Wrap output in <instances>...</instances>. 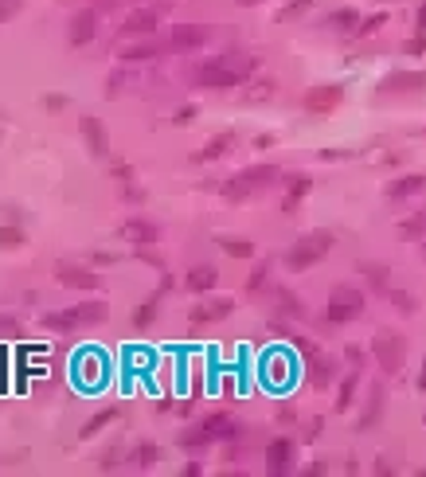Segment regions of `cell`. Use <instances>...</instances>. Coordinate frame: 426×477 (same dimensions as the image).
Segmentation results:
<instances>
[{
  "instance_id": "obj_15",
  "label": "cell",
  "mask_w": 426,
  "mask_h": 477,
  "mask_svg": "<svg viewBox=\"0 0 426 477\" xmlns=\"http://www.w3.org/2000/svg\"><path fill=\"white\" fill-rule=\"evenodd\" d=\"M309 188H313V176H309V172H293L290 184H286V200H281V211H286V215H293V211H297V204L309 196Z\"/></svg>"
},
{
  "instance_id": "obj_37",
  "label": "cell",
  "mask_w": 426,
  "mask_h": 477,
  "mask_svg": "<svg viewBox=\"0 0 426 477\" xmlns=\"http://www.w3.org/2000/svg\"><path fill=\"white\" fill-rule=\"evenodd\" d=\"M266 274H270V266H266V262H258V266L251 270V278H246V290H251V294H258V290L266 286Z\"/></svg>"
},
{
  "instance_id": "obj_1",
  "label": "cell",
  "mask_w": 426,
  "mask_h": 477,
  "mask_svg": "<svg viewBox=\"0 0 426 477\" xmlns=\"http://www.w3.org/2000/svg\"><path fill=\"white\" fill-rule=\"evenodd\" d=\"M278 176H281V169L278 165H251V169H243V172H235L231 180L223 184V196L227 200H251L255 192H266L270 184H278Z\"/></svg>"
},
{
  "instance_id": "obj_36",
  "label": "cell",
  "mask_w": 426,
  "mask_h": 477,
  "mask_svg": "<svg viewBox=\"0 0 426 477\" xmlns=\"http://www.w3.org/2000/svg\"><path fill=\"white\" fill-rule=\"evenodd\" d=\"M391 301H395V309H399V313H407V317H411L414 309H418V301H414L407 290H391Z\"/></svg>"
},
{
  "instance_id": "obj_31",
  "label": "cell",
  "mask_w": 426,
  "mask_h": 477,
  "mask_svg": "<svg viewBox=\"0 0 426 477\" xmlns=\"http://www.w3.org/2000/svg\"><path fill=\"white\" fill-rule=\"evenodd\" d=\"M157 51H160L157 43H134V47H125L118 59H122V63H145V59H153Z\"/></svg>"
},
{
  "instance_id": "obj_41",
  "label": "cell",
  "mask_w": 426,
  "mask_h": 477,
  "mask_svg": "<svg viewBox=\"0 0 426 477\" xmlns=\"http://www.w3.org/2000/svg\"><path fill=\"white\" fill-rule=\"evenodd\" d=\"M403 51H407V55H426V32H418L414 39H407V43H403Z\"/></svg>"
},
{
  "instance_id": "obj_21",
  "label": "cell",
  "mask_w": 426,
  "mask_h": 477,
  "mask_svg": "<svg viewBox=\"0 0 426 477\" xmlns=\"http://www.w3.org/2000/svg\"><path fill=\"white\" fill-rule=\"evenodd\" d=\"M215 282H220V270L215 266H192L188 278H184V286H188L192 294H207V290H215Z\"/></svg>"
},
{
  "instance_id": "obj_46",
  "label": "cell",
  "mask_w": 426,
  "mask_h": 477,
  "mask_svg": "<svg viewBox=\"0 0 426 477\" xmlns=\"http://www.w3.org/2000/svg\"><path fill=\"white\" fill-rule=\"evenodd\" d=\"M0 337H20V321L16 317H0Z\"/></svg>"
},
{
  "instance_id": "obj_18",
  "label": "cell",
  "mask_w": 426,
  "mask_h": 477,
  "mask_svg": "<svg viewBox=\"0 0 426 477\" xmlns=\"http://www.w3.org/2000/svg\"><path fill=\"white\" fill-rule=\"evenodd\" d=\"M157 32V12H149V8H141V12H129L122 24V36H153Z\"/></svg>"
},
{
  "instance_id": "obj_12",
  "label": "cell",
  "mask_w": 426,
  "mask_h": 477,
  "mask_svg": "<svg viewBox=\"0 0 426 477\" xmlns=\"http://www.w3.org/2000/svg\"><path fill=\"white\" fill-rule=\"evenodd\" d=\"M118 235H122L125 243H134V246H153L160 239L157 223H149V220H125L122 227H118Z\"/></svg>"
},
{
  "instance_id": "obj_28",
  "label": "cell",
  "mask_w": 426,
  "mask_h": 477,
  "mask_svg": "<svg viewBox=\"0 0 426 477\" xmlns=\"http://www.w3.org/2000/svg\"><path fill=\"white\" fill-rule=\"evenodd\" d=\"M274 301H278V309L286 313V317H305L301 297H297V294H290V290H274Z\"/></svg>"
},
{
  "instance_id": "obj_38",
  "label": "cell",
  "mask_w": 426,
  "mask_h": 477,
  "mask_svg": "<svg viewBox=\"0 0 426 477\" xmlns=\"http://www.w3.org/2000/svg\"><path fill=\"white\" fill-rule=\"evenodd\" d=\"M309 8H313V0H293V4H286V8H281L278 20H297V16H305Z\"/></svg>"
},
{
  "instance_id": "obj_10",
  "label": "cell",
  "mask_w": 426,
  "mask_h": 477,
  "mask_svg": "<svg viewBox=\"0 0 426 477\" xmlns=\"http://www.w3.org/2000/svg\"><path fill=\"white\" fill-rule=\"evenodd\" d=\"M98 32V12L94 8H83V12L71 16V28H67V39H71V47H86Z\"/></svg>"
},
{
  "instance_id": "obj_23",
  "label": "cell",
  "mask_w": 426,
  "mask_h": 477,
  "mask_svg": "<svg viewBox=\"0 0 426 477\" xmlns=\"http://www.w3.org/2000/svg\"><path fill=\"white\" fill-rule=\"evenodd\" d=\"M379 415H383V388H372L368 407H364V415H360V423H356V430H372L379 423Z\"/></svg>"
},
{
  "instance_id": "obj_13",
  "label": "cell",
  "mask_w": 426,
  "mask_h": 477,
  "mask_svg": "<svg viewBox=\"0 0 426 477\" xmlns=\"http://www.w3.org/2000/svg\"><path fill=\"white\" fill-rule=\"evenodd\" d=\"M231 309H235L231 297H211V301H204V306H195L192 313H188V321H192V325H211V321L231 317Z\"/></svg>"
},
{
  "instance_id": "obj_7",
  "label": "cell",
  "mask_w": 426,
  "mask_h": 477,
  "mask_svg": "<svg viewBox=\"0 0 426 477\" xmlns=\"http://www.w3.org/2000/svg\"><path fill=\"white\" fill-rule=\"evenodd\" d=\"M55 282L71 290H86V294L102 290V274H94L90 266H74V262H55Z\"/></svg>"
},
{
  "instance_id": "obj_49",
  "label": "cell",
  "mask_w": 426,
  "mask_h": 477,
  "mask_svg": "<svg viewBox=\"0 0 426 477\" xmlns=\"http://www.w3.org/2000/svg\"><path fill=\"white\" fill-rule=\"evenodd\" d=\"M344 356H348V364H364V352H360V348H356V344H348V348H344Z\"/></svg>"
},
{
  "instance_id": "obj_43",
  "label": "cell",
  "mask_w": 426,
  "mask_h": 477,
  "mask_svg": "<svg viewBox=\"0 0 426 477\" xmlns=\"http://www.w3.org/2000/svg\"><path fill=\"white\" fill-rule=\"evenodd\" d=\"M90 262H94V266H114V262H122V255H114V251H94Z\"/></svg>"
},
{
  "instance_id": "obj_9",
  "label": "cell",
  "mask_w": 426,
  "mask_h": 477,
  "mask_svg": "<svg viewBox=\"0 0 426 477\" xmlns=\"http://www.w3.org/2000/svg\"><path fill=\"white\" fill-rule=\"evenodd\" d=\"M78 134H83L86 149H90L94 157H106V153H110V137H106V129H102V122H98L94 114H83V118H78Z\"/></svg>"
},
{
  "instance_id": "obj_40",
  "label": "cell",
  "mask_w": 426,
  "mask_h": 477,
  "mask_svg": "<svg viewBox=\"0 0 426 477\" xmlns=\"http://www.w3.org/2000/svg\"><path fill=\"white\" fill-rule=\"evenodd\" d=\"M67 106H71V98H67V94H43V110L59 114V110H67Z\"/></svg>"
},
{
  "instance_id": "obj_3",
  "label": "cell",
  "mask_w": 426,
  "mask_h": 477,
  "mask_svg": "<svg viewBox=\"0 0 426 477\" xmlns=\"http://www.w3.org/2000/svg\"><path fill=\"white\" fill-rule=\"evenodd\" d=\"M332 243H337V239H332L329 231H309L305 239H297V243H293V251L286 255V266H290V270H309V266H317V262H321V258L332 251Z\"/></svg>"
},
{
  "instance_id": "obj_34",
  "label": "cell",
  "mask_w": 426,
  "mask_h": 477,
  "mask_svg": "<svg viewBox=\"0 0 426 477\" xmlns=\"http://www.w3.org/2000/svg\"><path fill=\"white\" fill-rule=\"evenodd\" d=\"M383 24H387V16H383V12H376V16H368V20H360L352 36H376V32H379Z\"/></svg>"
},
{
  "instance_id": "obj_19",
  "label": "cell",
  "mask_w": 426,
  "mask_h": 477,
  "mask_svg": "<svg viewBox=\"0 0 426 477\" xmlns=\"http://www.w3.org/2000/svg\"><path fill=\"white\" fill-rule=\"evenodd\" d=\"M204 430L211 434V442H215V438H227V442H231V438H239V434H243V427H239L231 415H223V411H220V415H207L204 418Z\"/></svg>"
},
{
  "instance_id": "obj_47",
  "label": "cell",
  "mask_w": 426,
  "mask_h": 477,
  "mask_svg": "<svg viewBox=\"0 0 426 477\" xmlns=\"http://www.w3.org/2000/svg\"><path fill=\"white\" fill-rule=\"evenodd\" d=\"M16 8H20V0H0V24H4L8 16H16Z\"/></svg>"
},
{
  "instance_id": "obj_50",
  "label": "cell",
  "mask_w": 426,
  "mask_h": 477,
  "mask_svg": "<svg viewBox=\"0 0 426 477\" xmlns=\"http://www.w3.org/2000/svg\"><path fill=\"white\" fill-rule=\"evenodd\" d=\"M270 145H274V134H262V137L255 141V149H270Z\"/></svg>"
},
{
  "instance_id": "obj_32",
  "label": "cell",
  "mask_w": 426,
  "mask_h": 477,
  "mask_svg": "<svg viewBox=\"0 0 426 477\" xmlns=\"http://www.w3.org/2000/svg\"><path fill=\"white\" fill-rule=\"evenodd\" d=\"M0 246H4V251H20V246H24V231H20L16 223H4V227H0Z\"/></svg>"
},
{
  "instance_id": "obj_33",
  "label": "cell",
  "mask_w": 426,
  "mask_h": 477,
  "mask_svg": "<svg viewBox=\"0 0 426 477\" xmlns=\"http://www.w3.org/2000/svg\"><path fill=\"white\" fill-rule=\"evenodd\" d=\"M207 442H211V434L204 430V423H200L195 430H184V434H180V446H184V450H192V446H207Z\"/></svg>"
},
{
  "instance_id": "obj_25",
  "label": "cell",
  "mask_w": 426,
  "mask_h": 477,
  "mask_svg": "<svg viewBox=\"0 0 426 477\" xmlns=\"http://www.w3.org/2000/svg\"><path fill=\"white\" fill-rule=\"evenodd\" d=\"M215 243H220L231 258H251V255H255V243H251L246 235H220Z\"/></svg>"
},
{
  "instance_id": "obj_24",
  "label": "cell",
  "mask_w": 426,
  "mask_h": 477,
  "mask_svg": "<svg viewBox=\"0 0 426 477\" xmlns=\"http://www.w3.org/2000/svg\"><path fill=\"white\" fill-rule=\"evenodd\" d=\"M231 145H235V134H231V129H227V134H215V137H211V141H207L204 149H200V153H195L192 160H220V157H223V153H227Z\"/></svg>"
},
{
  "instance_id": "obj_54",
  "label": "cell",
  "mask_w": 426,
  "mask_h": 477,
  "mask_svg": "<svg viewBox=\"0 0 426 477\" xmlns=\"http://www.w3.org/2000/svg\"><path fill=\"white\" fill-rule=\"evenodd\" d=\"M423 251H426V246H423Z\"/></svg>"
},
{
  "instance_id": "obj_17",
  "label": "cell",
  "mask_w": 426,
  "mask_h": 477,
  "mask_svg": "<svg viewBox=\"0 0 426 477\" xmlns=\"http://www.w3.org/2000/svg\"><path fill=\"white\" fill-rule=\"evenodd\" d=\"M418 192H426V176L423 172H407V176H399V180L387 184V200H407V196H418Z\"/></svg>"
},
{
  "instance_id": "obj_8",
  "label": "cell",
  "mask_w": 426,
  "mask_h": 477,
  "mask_svg": "<svg viewBox=\"0 0 426 477\" xmlns=\"http://www.w3.org/2000/svg\"><path fill=\"white\" fill-rule=\"evenodd\" d=\"M344 98V86L341 83H325V86H313L309 94H305V110L309 114H332L341 106Z\"/></svg>"
},
{
  "instance_id": "obj_44",
  "label": "cell",
  "mask_w": 426,
  "mask_h": 477,
  "mask_svg": "<svg viewBox=\"0 0 426 477\" xmlns=\"http://www.w3.org/2000/svg\"><path fill=\"white\" fill-rule=\"evenodd\" d=\"M195 118H200V110H195V106H180V110H176V118H172V122H176V125H192Z\"/></svg>"
},
{
  "instance_id": "obj_42",
  "label": "cell",
  "mask_w": 426,
  "mask_h": 477,
  "mask_svg": "<svg viewBox=\"0 0 426 477\" xmlns=\"http://www.w3.org/2000/svg\"><path fill=\"white\" fill-rule=\"evenodd\" d=\"M137 258H141V262H149V266L164 270V258H160L157 251H149V246H137Z\"/></svg>"
},
{
  "instance_id": "obj_30",
  "label": "cell",
  "mask_w": 426,
  "mask_h": 477,
  "mask_svg": "<svg viewBox=\"0 0 426 477\" xmlns=\"http://www.w3.org/2000/svg\"><path fill=\"white\" fill-rule=\"evenodd\" d=\"M356 388H360V372H352V376L341 383V392H337V411H348V407H352Z\"/></svg>"
},
{
  "instance_id": "obj_29",
  "label": "cell",
  "mask_w": 426,
  "mask_h": 477,
  "mask_svg": "<svg viewBox=\"0 0 426 477\" xmlns=\"http://www.w3.org/2000/svg\"><path fill=\"white\" fill-rule=\"evenodd\" d=\"M325 24H329L332 32H356V24H360V12H356V8H341V12H332Z\"/></svg>"
},
{
  "instance_id": "obj_27",
  "label": "cell",
  "mask_w": 426,
  "mask_h": 477,
  "mask_svg": "<svg viewBox=\"0 0 426 477\" xmlns=\"http://www.w3.org/2000/svg\"><path fill=\"white\" fill-rule=\"evenodd\" d=\"M157 458H160L157 442H137L134 454H129V462H137L141 469H153V465H157Z\"/></svg>"
},
{
  "instance_id": "obj_20",
  "label": "cell",
  "mask_w": 426,
  "mask_h": 477,
  "mask_svg": "<svg viewBox=\"0 0 426 477\" xmlns=\"http://www.w3.org/2000/svg\"><path fill=\"white\" fill-rule=\"evenodd\" d=\"M383 90H395V94H399V90H426V71H399V74H387V78H383Z\"/></svg>"
},
{
  "instance_id": "obj_5",
  "label": "cell",
  "mask_w": 426,
  "mask_h": 477,
  "mask_svg": "<svg viewBox=\"0 0 426 477\" xmlns=\"http://www.w3.org/2000/svg\"><path fill=\"white\" fill-rule=\"evenodd\" d=\"M356 317H364V294L352 290V286H337L329 294V306H325V321L329 325H348Z\"/></svg>"
},
{
  "instance_id": "obj_11",
  "label": "cell",
  "mask_w": 426,
  "mask_h": 477,
  "mask_svg": "<svg viewBox=\"0 0 426 477\" xmlns=\"http://www.w3.org/2000/svg\"><path fill=\"white\" fill-rule=\"evenodd\" d=\"M204 39H207V28H200V24H180V28H172V32H169L164 47H172V51H195Z\"/></svg>"
},
{
  "instance_id": "obj_48",
  "label": "cell",
  "mask_w": 426,
  "mask_h": 477,
  "mask_svg": "<svg viewBox=\"0 0 426 477\" xmlns=\"http://www.w3.org/2000/svg\"><path fill=\"white\" fill-rule=\"evenodd\" d=\"M114 180L129 184V180H134V169H129V165H114Z\"/></svg>"
},
{
  "instance_id": "obj_53",
  "label": "cell",
  "mask_w": 426,
  "mask_h": 477,
  "mask_svg": "<svg viewBox=\"0 0 426 477\" xmlns=\"http://www.w3.org/2000/svg\"><path fill=\"white\" fill-rule=\"evenodd\" d=\"M239 4H258V0H239Z\"/></svg>"
},
{
  "instance_id": "obj_16",
  "label": "cell",
  "mask_w": 426,
  "mask_h": 477,
  "mask_svg": "<svg viewBox=\"0 0 426 477\" xmlns=\"http://www.w3.org/2000/svg\"><path fill=\"white\" fill-rule=\"evenodd\" d=\"M290 462H293V442L290 438H274L266 446V469L281 477L286 469H290Z\"/></svg>"
},
{
  "instance_id": "obj_26",
  "label": "cell",
  "mask_w": 426,
  "mask_h": 477,
  "mask_svg": "<svg viewBox=\"0 0 426 477\" xmlns=\"http://www.w3.org/2000/svg\"><path fill=\"white\" fill-rule=\"evenodd\" d=\"M114 418H118V407H106V411H98L94 418H86V427L78 430V438H94V434H102V430L110 427Z\"/></svg>"
},
{
  "instance_id": "obj_52",
  "label": "cell",
  "mask_w": 426,
  "mask_h": 477,
  "mask_svg": "<svg viewBox=\"0 0 426 477\" xmlns=\"http://www.w3.org/2000/svg\"><path fill=\"white\" fill-rule=\"evenodd\" d=\"M418 32H426V4L418 8Z\"/></svg>"
},
{
  "instance_id": "obj_22",
  "label": "cell",
  "mask_w": 426,
  "mask_h": 477,
  "mask_svg": "<svg viewBox=\"0 0 426 477\" xmlns=\"http://www.w3.org/2000/svg\"><path fill=\"white\" fill-rule=\"evenodd\" d=\"M160 297H164V290H157V294H149L145 301H141V306L134 309V329H137V332H145L149 325H153V317L160 313Z\"/></svg>"
},
{
  "instance_id": "obj_35",
  "label": "cell",
  "mask_w": 426,
  "mask_h": 477,
  "mask_svg": "<svg viewBox=\"0 0 426 477\" xmlns=\"http://www.w3.org/2000/svg\"><path fill=\"white\" fill-rule=\"evenodd\" d=\"M364 274H368V282H372L376 290L387 286V266H379V262H364Z\"/></svg>"
},
{
  "instance_id": "obj_14",
  "label": "cell",
  "mask_w": 426,
  "mask_h": 477,
  "mask_svg": "<svg viewBox=\"0 0 426 477\" xmlns=\"http://www.w3.org/2000/svg\"><path fill=\"white\" fill-rule=\"evenodd\" d=\"M305 379H309V383H313V388H329L332 379H337V364H332L329 356H309V360H305Z\"/></svg>"
},
{
  "instance_id": "obj_4",
  "label": "cell",
  "mask_w": 426,
  "mask_h": 477,
  "mask_svg": "<svg viewBox=\"0 0 426 477\" xmlns=\"http://www.w3.org/2000/svg\"><path fill=\"white\" fill-rule=\"evenodd\" d=\"M372 356H376V364L387 372V376H399L403 372V360H407V344L395 329H379L372 337Z\"/></svg>"
},
{
  "instance_id": "obj_6",
  "label": "cell",
  "mask_w": 426,
  "mask_h": 477,
  "mask_svg": "<svg viewBox=\"0 0 426 477\" xmlns=\"http://www.w3.org/2000/svg\"><path fill=\"white\" fill-rule=\"evenodd\" d=\"M195 86H204V90H227V86H239L243 83V74L235 71V67H227L223 59H211L204 63V67H195Z\"/></svg>"
},
{
  "instance_id": "obj_2",
  "label": "cell",
  "mask_w": 426,
  "mask_h": 477,
  "mask_svg": "<svg viewBox=\"0 0 426 477\" xmlns=\"http://www.w3.org/2000/svg\"><path fill=\"white\" fill-rule=\"evenodd\" d=\"M106 317H110L106 301H83V306H71V309H63V313H43V329H55V332L90 329V325H102Z\"/></svg>"
},
{
  "instance_id": "obj_51",
  "label": "cell",
  "mask_w": 426,
  "mask_h": 477,
  "mask_svg": "<svg viewBox=\"0 0 426 477\" xmlns=\"http://www.w3.org/2000/svg\"><path fill=\"white\" fill-rule=\"evenodd\" d=\"M414 388H418V392H426V360H423V372H418V379H414Z\"/></svg>"
},
{
  "instance_id": "obj_45",
  "label": "cell",
  "mask_w": 426,
  "mask_h": 477,
  "mask_svg": "<svg viewBox=\"0 0 426 477\" xmlns=\"http://www.w3.org/2000/svg\"><path fill=\"white\" fill-rule=\"evenodd\" d=\"M118 454H122V446H110V450L98 458V469H114V465H118Z\"/></svg>"
},
{
  "instance_id": "obj_39",
  "label": "cell",
  "mask_w": 426,
  "mask_h": 477,
  "mask_svg": "<svg viewBox=\"0 0 426 477\" xmlns=\"http://www.w3.org/2000/svg\"><path fill=\"white\" fill-rule=\"evenodd\" d=\"M399 231L407 235V239H411V235H423L426 231V211H418V215H411V220H403Z\"/></svg>"
}]
</instances>
